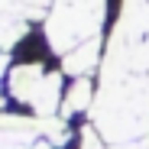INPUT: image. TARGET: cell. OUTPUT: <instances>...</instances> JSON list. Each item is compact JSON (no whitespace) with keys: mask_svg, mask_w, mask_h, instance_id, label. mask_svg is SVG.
<instances>
[{"mask_svg":"<svg viewBox=\"0 0 149 149\" xmlns=\"http://www.w3.org/2000/svg\"><path fill=\"white\" fill-rule=\"evenodd\" d=\"M97 62H101V42L97 39H91V42H84L78 49H71L68 55H62V68L68 74H74V78H88V71Z\"/></svg>","mask_w":149,"mask_h":149,"instance_id":"277c9868","label":"cell"},{"mask_svg":"<svg viewBox=\"0 0 149 149\" xmlns=\"http://www.w3.org/2000/svg\"><path fill=\"white\" fill-rule=\"evenodd\" d=\"M104 13L107 0H52V10L45 16V45L68 55L71 49L97 39Z\"/></svg>","mask_w":149,"mask_h":149,"instance_id":"6da1fadb","label":"cell"},{"mask_svg":"<svg viewBox=\"0 0 149 149\" xmlns=\"http://www.w3.org/2000/svg\"><path fill=\"white\" fill-rule=\"evenodd\" d=\"M3 71H7V52H0V81H3Z\"/></svg>","mask_w":149,"mask_h":149,"instance_id":"52a82bcc","label":"cell"},{"mask_svg":"<svg viewBox=\"0 0 149 149\" xmlns=\"http://www.w3.org/2000/svg\"><path fill=\"white\" fill-rule=\"evenodd\" d=\"M113 149H149V136H146V139H136V143H120V146H113Z\"/></svg>","mask_w":149,"mask_h":149,"instance_id":"8992f818","label":"cell"},{"mask_svg":"<svg viewBox=\"0 0 149 149\" xmlns=\"http://www.w3.org/2000/svg\"><path fill=\"white\" fill-rule=\"evenodd\" d=\"M7 10H13V0H0V16H3Z\"/></svg>","mask_w":149,"mask_h":149,"instance_id":"ba28073f","label":"cell"},{"mask_svg":"<svg viewBox=\"0 0 149 149\" xmlns=\"http://www.w3.org/2000/svg\"><path fill=\"white\" fill-rule=\"evenodd\" d=\"M94 104V84L88 78H78L71 88H68V97H65V104H62V117H74V113H81Z\"/></svg>","mask_w":149,"mask_h":149,"instance_id":"5b68a950","label":"cell"},{"mask_svg":"<svg viewBox=\"0 0 149 149\" xmlns=\"http://www.w3.org/2000/svg\"><path fill=\"white\" fill-rule=\"evenodd\" d=\"M42 133V120L16 117V113H0V149H33Z\"/></svg>","mask_w":149,"mask_h":149,"instance_id":"3957f363","label":"cell"},{"mask_svg":"<svg viewBox=\"0 0 149 149\" xmlns=\"http://www.w3.org/2000/svg\"><path fill=\"white\" fill-rule=\"evenodd\" d=\"M10 97L29 107L36 120H49L62 107V74L45 71L39 62H23L10 71Z\"/></svg>","mask_w":149,"mask_h":149,"instance_id":"7a4b0ae2","label":"cell"},{"mask_svg":"<svg viewBox=\"0 0 149 149\" xmlns=\"http://www.w3.org/2000/svg\"><path fill=\"white\" fill-rule=\"evenodd\" d=\"M33 149H55V146H52V143H49V139H39V143L33 146Z\"/></svg>","mask_w":149,"mask_h":149,"instance_id":"9c48e42d","label":"cell"}]
</instances>
